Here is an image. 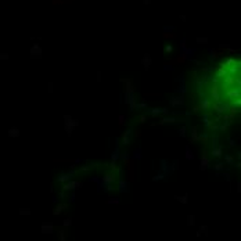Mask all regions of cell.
<instances>
[{"label": "cell", "instance_id": "6da1fadb", "mask_svg": "<svg viewBox=\"0 0 241 241\" xmlns=\"http://www.w3.org/2000/svg\"><path fill=\"white\" fill-rule=\"evenodd\" d=\"M201 96L207 108L216 115L238 111L241 101L240 60L227 58L202 79Z\"/></svg>", "mask_w": 241, "mask_h": 241}]
</instances>
